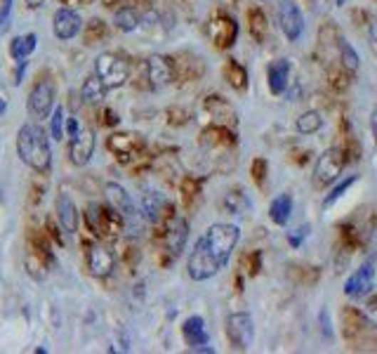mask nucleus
Instances as JSON below:
<instances>
[{
  "label": "nucleus",
  "mask_w": 377,
  "mask_h": 354,
  "mask_svg": "<svg viewBox=\"0 0 377 354\" xmlns=\"http://www.w3.org/2000/svg\"><path fill=\"white\" fill-rule=\"evenodd\" d=\"M238 241H241V229H238V225L217 222V225L207 227L189 256L187 269L191 279L207 281L212 276H217L229 265Z\"/></svg>",
  "instance_id": "obj_1"
},
{
  "label": "nucleus",
  "mask_w": 377,
  "mask_h": 354,
  "mask_svg": "<svg viewBox=\"0 0 377 354\" xmlns=\"http://www.w3.org/2000/svg\"><path fill=\"white\" fill-rule=\"evenodd\" d=\"M17 153L29 168L36 173H50L52 168V147L48 133L36 126V123H26L17 133Z\"/></svg>",
  "instance_id": "obj_2"
},
{
  "label": "nucleus",
  "mask_w": 377,
  "mask_h": 354,
  "mask_svg": "<svg viewBox=\"0 0 377 354\" xmlns=\"http://www.w3.org/2000/svg\"><path fill=\"white\" fill-rule=\"evenodd\" d=\"M86 222L90 227V232L95 236L104 238H116L123 229H125V220L118 211H113L111 206H99L92 203L86 213Z\"/></svg>",
  "instance_id": "obj_3"
},
{
  "label": "nucleus",
  "mask_w": 377,
  "mask_h": 354,
  "mask_svg": "<svg viewBox=\"0 0 377 354\" xmlns=\"http://www.w3.org/2000/svg\"><path fill=\"white\" fill-rule=\"evenodd\" d=\"M95 76H99V81L109 90L120 88L130 79V64L125 57L116 55V52H102L95 59Z\"/></svg>",
  "instance_id": "obj_4"
},
{
  "label": "nucleus",
  "mask_w": 377,
  "mask_h": 354,
  "mask_svg": "<svg viewBox=\"0 0 377 354\" xmlns=\"http://www.w3.org/2000/svg\"><path fill=\"white\" fill-rule=\"evenodd\" d=\"M344 151L340 147H330L321 153L316 158V166H314V180L321 187H326V184H333L340 180V175L344 171Z\"/></svg>",
  "instance_id": "obj_5"
},
{
  "label": "nucleus",
  "mask_w": 377,
  "mask_h": 354,
  "mask_svg": "<svg viewBox=\"0 0 377 354\" xmlns=\"http://www.w3.org/2000/svg\"><path fill=\"white\" fill-rule=\"evenodd\" d=\"M276 17H279V26L283 31V36L290 43H297L304 34V12L299 10V5L295 0H281L276 7Z\"/></svg>",
  "instance_id": "obj_6"
},
{
  "label": "nucleus",
  "mask_w": 377,
  "mask_h": 354,
  "mask_svg": "<svg viewBox=\"0 0 377 354\" xmlns=\"http://www.w3.org/2000/svg\"><path fill=\"white\" fill-rule=\"evenodd\" d=\"M227 335L229 343L236 350H248L255 340V321L248 312H234L227 319Z\"/></svg>",
  "instance_id": "obj_7"
},
{
  "label": "nucleus",
  "mask_w": 377,
  "mask_h": 354,
  "mask_svg": "<svg viewBox=\"0 0 377 354\" xmlns=\"http://www.w3.org/2000/svg\"><path fill=\"white\" fill-rule=\"evenodd\" d=\"M373 288H375V260L371 258L356 272L347 276V281H344V295L351 300H361L371 295Z\"/></svg>",
  "instance_id": "obj_8"
},
{
  "label": "nucleus",
  "mask_w": 377,
  "mask_h": 354,
  "mask_svg": "<svg viewBox=\"0 0 377 354\" xmlns=\"http://www.w3.org/2000/svg\"><path fill=\"white\" fill-rule=\"evenodd\" d=\"M55 106V83L50 79L38 81L29 92V111L33 118H48Z\"/></svg>",
  "instance_id": "obj_9"
},
{
  "label": "nucleus",
  "mask_w": 377,
  "mask_h": 354,
  "mask_svg": "<svg viewBox=\"0 0 377 354\" xmlns=\"http://www.w3.org/2000/svg\"><path fill=\"white\" fill-rule=\"evenodd\" d=\"M104 194H106V201L113 208V211H118L123 215V220H125V227H135L137 222V208L133 196L128 194L125 187H120L118 182H106L104 184Z\"/></svg>",
  "instance_id": "obj_10"
},
{
  "label": "nucleus",
  "mask_w": 377,
  "mask_h": 354,
  "mask_svg": "<svg viewBox=\"0 0 377 354\" xmlns=\"http://www.w3.org/2000/svg\"><path fill=\"white\" fill-rule=\"evenodd\" d=\"M52 31L59 41H73L76 36L83 31V19L73 7H59L52 17Z\"/></svg>",
  "instance_id": "obj_11"
},
{
  "label": "nucleus",
  "mask_w": 377,
  "mask_h": 354,
  "mask_svg": "<svg viewBox=\"0 0 377 354\" xmlns=\"http://www.w3.org/2000/svg\"><path fill=\"white\" fill-rule=\"evenodd\" d=\"M187 238H189L187 220L180 218V215H170L165 222V232H163V241H165L167 253H170L172 258H177L184 251V246H187Z\"/></svg>",
  "instance_id": "obj_12"
},
{
  "label": "nucleus",
  "mask_w": 377,
  "mask_h": 354,
  "mask_svg": "<svg viewBox=\"0 0 377 354\" xmlns=\"http://www.w3.org/2000/svg\"><path fill=\"white\" fill-rule=\"evenodd\" d=\"M97 147V140H95V133L88 128V130H81L78 135L71 137V144H68V158H71L73 166H88L92 153H95Z\"/></svg>",
  "instance_id": "obj_13"
},
{
  "label": "nucleus",
  "mask_w": 377,
  "mask_h": 354,
  "mask_svg": "<svg viewBox=\"0 0 377 354\" xmlns=\"http://www.w3.org/2000/svg\"><path fill=\"white\" fill-rule=\"evenodd\" d=\"M146 79L151 88H163L175 79V64L165 55H151L146 59Z\"/></svg>",
  "instance_id": "obj_14"
},
{
  "label": "nucleus",
  "mask_w": 377,
  "mask_h": 354,
  "mask_svg": "<svg viewBox=\"0 0 377 354\" xmlns=\"http://www.w3.org/2000/svg\"><path fill=\"white\" fill-rule=\"evenodd\" d=\"M106 147H109L113 156L125 163V161H130L135 153H140L144 149V140H142V135L118 133V135H111L109 140H106Z\"/></svg>",
  "instance_id": "obj_15"
},
{
  "label": "nucleus",
  "mask_w": 377,
  "mask_h": 354,
  "mask_svg": "<svg viewBox=\"0 0 377 354\" xmlns=\"http://www.w3.org/2000/svg\"><path fill=\"white\" fill-rule=\"evenodd\" d=\"M210 36H212V43L217 45V48H222V50L232 48L238 38L236 19L229 17V14H217V17L210 21Z\"/></svg>",
  "instance_id": "obj_16"
},
{
  "label": "nucleus",
  "mask_w": 377,
  "mask_h": 354,
  "mask_svg": "<svg viewBox=\"0 0 377 354\" xmlns=\"http://www.w3.org/2000/svg\"><path fill=\"white\" fill-rule=\"evenodd\" d=\"M113 267H116V258H113V253L102 243H92L90 251H88L90 274L97 276V279H104V276H109L113 272Z\"/></svg>",
  "instance_id": "obj_17"
},
{
  "label": "nucleus",
  "mask_w": 377,
  "mask_h": 354,
  "mask_svg": "<svg viewBox=\"0 0 377 354\" xmlns=\"http://www.w3.org/2000/svg\"><path fill=\"white\" fill-rule=\"evenodd\" d=\"M290 71H292V64L288 59H276V61L269 64L267 81H269V90H272V95H283V92L288 90Z\"/></svg>",
  "instance_id": "obj_18"
},
{
  "label": "nucleus",
  "mask_w": 377,
  "mask_h": 354,
  "mask_svg": "<svg viewBox=\"0 0 377 354\" xmlns=\"http://www.w3.org/2000/svg\"><path fill=\"white\" fill-rule=\"evenodd\" d=\"M205 109L210 111V116L215 118V123L222 128H229L232 130L236 123H238V116H236V111H234V106L227 102L224 97H207L205 99Z\"/></svg>",
  "instance_id": "obj_19"
},
{
  "label": "nucleus",
  "mask_w": 377,
  "mask_h": 354,
  "mask_svg": "<svg viewBox=\"0 0 377 354\" xmlns=\"http://www.w3.org/2000/svg\"><path fill=\"white\" fill-rule=\"evenodd\" d=\"M57 220H59V227L66 234L78 232V208H76L73 198L68 194L57 196Z\"/></svg>",
  "instance_id": "obj_20"
},
{
  "label": "nucleus",
  "mask_w": 377,
  "mask_h": 354,
  "mask_svg": "<svg viewBox=\"0 0 377 354\" xmlns=\"http://www.w3.org/2000/svg\"><path fill=\"white\" fill-rule=\"evenodd\" d=\"M182 335L184 340L191 350L198 348V345H207L210 343V335H207V328H205V319L194 314V317H189L187 321L182 324Z\"/></svg>",
  "instance_id": "obj_21"
},
{
  "label": "nucleus",
  "mask_w": 377,
  "mask_h": 354,
  "mask_svg": "<svg viewBox=\"0 0 377 354\" xmlns=\"http://www.w3.org/2000/svg\"><path fill=\"white\" fill-rule=\"evenodd\" d=\"M165 206H167V201H165V196L160 194V191L146 189L142 194V215H144V220L158 222L160 218H163Z\"/></svg>",
  "instance_id": "obj_22"
},
{
  "label": "nucleus",
  "mask_w": 377,
  "mask_h": 354,
  "mask_svg": "<svg viewBox=\"0 0 377 354\" xmlns=\"http://www.w3.org/2000/svg\"><path fill=\"white\" fill-rule=\"evenodd\" d=\"M292 206H295V201H292V194H279L272 201V206H269V218H272L274 225L279 227H286L290 222V215H292Z\"/></svg>",
  "instance_id": "obj_23"
},
{
  "label": "nucleus",
  "mask_w": 377,
  "mask_h": 354,
  "mask_svg": "<svg viewBox=\"0 0 377 354\" xmlns=\"http://www.w3.org/2000/svg\"><path fill=\"white\" fill-rule=\"evenodd\" d=\"M36 48H38V36L36 34L17 36V38H12V43H10V57L14 61L29 59L36 52Z\"/></svg>",
  "instance_id": "obj_24"
},
{
  "label": "nucleus",
  "mask_w": 377,
  "mask_h": 354,
  "mask_svg": "<svg viewBox=\"0 0 377 354\" xmlns=\"http://www.w3.org/2000/svg\"><path fill=\"white\" fill-rule=\"evenodd\" d=\"M358 182V175H349V177H344V180H337V182H333V187H330V191L326 196H323V208H328L330 206H335L337 201H340V198L347 194V191L353 187V184Z\"/></svg>",
  "instance_id": "obj_25"
},
{
  "label": "nucleus",
  "mask_w": 377,
  "mask_h": 354,
  "mask_svg": "<svg viewBox=\"0 0 377 354\" xmlns=\"http://www.w3.org/2000/svg\"><path fill=\"white\" fill-rule=\"evenodd\" d=\"M224 79L229 81V86L236 90L248 88V71H245V66L238 64L236 59H229L224 64Z\"/></svg>",
  "instance_id": "obj_26"
},
{
  "label": "nucleus",
  "mask_w": 377,
  "mask_h": 354,
  "mask_svg": "<svg viewBox=\"0 0 377 354\" xmlns=\"http://www.w3.org/2000/svg\"><path fill=\"white\" fill-rule=\"evenodd\" d=\"M106 88L102 81H99V76H90V79L83 83V88H81V95H83V99L86 102H90V104H99L102 99L106 97Z\"/></svg>",
  "instance_id": "obj_27"
},
{
  "label": "nucleus",
  "mask_w": 377,
  "mask_h": 354,
  "mask_svg": "<svg viewBox=\"0 0 377 354\" xmlns=\"http://www.w3.org/2000/svg\"><path fill=\"white\" fill-rule=\"evenodd\" d=\"M113 24H116L118 31L123 34H133L140 26V12L135 10V7H120L116 12V17H113Z\"/></svg>",
  "instance_id": "obj_28"
},
{
  "label": "nucleus",
  "mask_w": 377,
  "mask_h": 354,
  "mask_svg": "<svg viewBox=\"0 0 377 354\" xmlns=\"http://www.w3.org/2000/svg\"><path fill=\"white\" fill-rule=\"evenodd\" d=\"M323 128V116L321 111H304L302 116L295 121V130L299 135H314Z\"/></svg>",
  "instance_id": "obj_29"
},
{
  "label": "nucleus",
  "mask_w": 377,
  "mask_h": 354,
  "mask_svg": "<svg viewBox=\"0 0 377 354\" xmlns=\"http://www.w3.org/2000/svg\"><path fill=\"white\" fill-rule=\"evenodd\" d=\"M227 213L232 215H241L245 211H250V198L243 194V191H232V194L224 196V201H222Z\"/></svg>",
  "instance_id": "obj_30"
},
{
  "label": "nucleus",
  "mask_w": 377,
  "mask_h": 354,
  "mask_svg": "<svg viewBox=\"0 0 377 354\" xmlns=\"http://www.w3.org/2000/svg\"><path fill=\"white\" fill-rule=\"evenodd\" d=\"M340 59H342V66L347 69V71H351V74H356V71H358L361 57H358L356 48H353L351 43L344 41V38H340Z\"/></svg>",
  "instance_id": "obj_31"
},
{
  "label": "nucleus",
  "mask_w": 377,
  "mask_h": 354,
  "mask_svg": "<svg viewBox=\"0 0 377 354\" xmlns=\"http://www.w3.org/2000/svg\"><path fill=\"white\" fill-rule=\"evenodd\" d=\"M83 38H86V45H95L102 38H106V24L102 19H92L90 24L83 26Z\"/></svg>",
  "instance_id": "obj_32"
},
{
  "label": "nucleus",
  "mask_w": 377,
  "mask_h": 354,
  "mask_svg": "<svg viewBox=\"0 0 377 354\" xmlns=\"http://www.w3.org/2000/svg\"><path fill=\"white\" fill-rule=\"evenodd\" d=\"M64 128H66V111H64V106H55V109H52V118H50L52 140L61 142V137H64V133H66Z\"/></svg>",
  "instance_id": "obj_33"
},
{
  "label": "nucleus",
  "mask_w": 377,
  "mask_h": 354,
  "mask_svg": "<svg viewBox=\"0 0 377 354\" xmlns=\"http://www.w3.org/2000/svg\"><path fill=\"white\" fill-rule=\"evenodd\" d=\"M250 31H252V38H257V41H264L267 38L269 24L259 10H250Z\"/></svg>",
  "instance_id": "obj_34"
},
{
  "label": "nucleus",
  "mask_w": 377,
  "mask_h": 354,
  "mask_svg": "<svg viewBox=\"0 0 377 354\" xmlns=\"http://www.w3.org/2000/svg\"><path fill=\"white\" fill-rule=\"evenodd\" d=\"M309 225H302V227H297V229H292V232H288V243L292 246V248H299V246L304 243V238L309 236Z\"/></svg>",
  "instance_id": "obj_35"
},
{
  "label": "nucleus",
  "mask_w": 377,
  "mask_h": 354,
  "mask_svg": "<svg viewBox=\"0 0 377 354\" xmlns=\"http://www.w3.org/2000/svg\"><path fill=\"white\" fill-rule=\"evenodd\" d=\"M319 321H321V330H323V338L326 340H333V328H330V312L323 307L321 314H319Z\"/></svg>",
  "instance_id": "obj_36"
},
{
  "label": "nucleus",
  "mask_w": 377,
  "mask_h": 354,
  "mask_svg": "<svg viewBox=\"0 0 377 354\" xmlns=\"http://www.w3.org/2000/svg\"><path fill=\"white\" fill-rule=\"evenodd\" d=\"M363 314H366L368 324L377 328V298H371V300H368L366 307H363Z\"/></svg>",
  "instance_id": "obj_37"
},
{
  "label": "nucleus",
  "mask_w": 377,
  "mask_h": 354,
  "mask_svg": "<svg viewBox=\"0 0 377 354\" xmlns=\"http://www.w3.org/2000/svg\"><path fill=\"white\" fill-rule=\"evenodd\" d=\"M12 3H14V0H0V31H3L7 26V21H10Z\"/></svg>",
  "instance_id": "obj_38"
},
{
  "label": "nucleus",
  "mask_w": 377,
  "mask_h": 354,
  "mask_svg": "<svg viewBox=\"0 0 377 354\" xmlns=\"http://www.w3.org/2000/svg\"><path fill=\"white\" fill-rule=\"evenodd\" d=\"M368 41H371V48H373V55L377 59V14L368 21Z\"/></svg>",
  "instance_id": "obj_39"
},
{
  "label": "nucleus",
  "mask_w": 377,
  "mask_h": 354,
  "mask_svg": "<svg viewBox=\"0 0 377 354\" xmlns=\"http://www.w3.org/2000/svg\"><path fill=\"white\" fill-rule=\"evenodd\" d=\"M264 171H267V163L262 158H257L255 163H252V177H255V182H264Z\"/></svg>",
  "instance_id": "obj_40"
},
{
  "label": "nucleus",
  "mask_w": 377,
  "mask_h": 354,
  "mask_svg": "<svg viewBox=\"0 0 377 354\" xmlns=\"http://www.w3.org/2000/svg\"><path fill=\"white\" fill-rule=\"evenodd\" d=\"M99 116H102V126H118V116L111 109H106V106L99 111Z\"/></svg>",
  "instance_id": "obj_41"
},
{
  "label": "nucleus",
  "mask_w": 377,
  "mask_h": 354,
  "mask_svg": "<svg viewBox=\"0 0 377 354\" xmlns=\"http://www.w3.org/2000/svg\"><path fill=\"white\" fill-rule=\"evenodd\" d=\"M26 66H29L26 59H19V61H17V69H14V83H17V86L21 83V76L26 74Z\"/></svg>",
  "instance_id": "obj_42"
},
{
  "label": "nucleus",
  "mask_w": 377,
  "mask_h": 354,
  "mask_svg": "<svg viewBox=\"0 0 377 354\" xmlns=\"http://www.w3.org/2000/svg\"><path fill=\"white\" fill-rule=\"evenodd\" d=\"M66 133H68V137H76V135H78L81 133V130H78V121H76V118H66Z\"/></svg>",
  "instance_id": "obj_43"
},
{
  "label": "nucleus",
  "mask_w": 377,
  "mask_h": 354,
  "mask_svg": "<svg viewBox=\"0 0 377 354\" xmlns=\"http://www.w3.org/2000/svg\"><path fill=\"white\" fill-rule=\"evenodd\" d=\"M371 130H373V137H375V147H377V109H373V113H371Z\"/></svg>",
  "instance_id": "obj_44"
},
{
  "label": "nucleus",
  "mask_w": 377,
  "mask_h": 354,
  "mask_svg": "<svg viewBox=\"0 0 377 354\" xmlns=\"http://www.w3.org/2000/svg\"><path fill=\"white\" fill-rule=\"evenodd\" d=\"M191 352H201V354H215V348H210V343H207V345H198V348H194Z\"/></svg>",
  "instance_id": "obj_45"
},
{
  "label": "nucleus",
  "mask_w": 377,
  "mask_h": 354,
  "mask_svg": "<svg viewBox=\"0 0 377 354\" xmlns=\"http://www.w3.org/2000/svg\"><path fill=\"white\" fill-rule=\"evenodd\" d=\"M88 3H92V0H64L66 7H71V5H88Z\"/></svg>",
  "instance_id": "obj_46"
},
{
  "label": "nucleus",
  "mask_w": 377,
  "mask_h": 354,
  "mask_svg": "<svg viewBox=\"0 0 377 354\" xmlns=\"http://www.w3.org/2000/svg\"><path fill=\"white\" fill-rule=\"evenodd\" d=\"M50 232H52V236H55V241H57V243H61V236L57 234V227H55V222H50Z\"/></svg>",
  "instance_id": "obj_47"
},
{
  "label": "nucleus",
  "mask_w": 377,
  "mask_h": 354,
  "mask_svg": "<svg viewBox=\"0 0 377 354\" xmlns=\"http://www.w3.org/2000/svg\"><path fill=\"white\" fill-rule=\"evenodd\" d=\"M43 3H45V0H26V5H29V7H41Z\"/></svg>",
  "instance_id": "obj_48"
},
{
  "label": "nucleus",
  "mask_w": 377,
  "mask_h": 354,
  "mask_svg": "<svg viewBox=\"0 0 377 354\" xmlns=\"http://www.w3.org/2000/svg\"><path fill=\"white\" fill-rule=\"evenodd\" d=\"M5 111H7V102H5V99H0V116H3Z\"/></svg>",
  "instance_id": "obj_49"
},
{
  "label": "nucleus",
  "mask_w": 377,
  "mask_h": 354,
  "mask_svg": "<svg viewBox=\"0 0 377 354\" xmlns=\"http://www.w3.org/2000/svg\"><path fill=\"white\" fill-rule=\"evenodd\" d=\"M335 5L337 7H344V5H347V0H335Z\"/></svg>",
  "instance_id": "obj_50"
}]
</instances>
